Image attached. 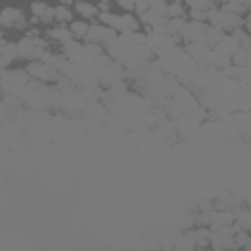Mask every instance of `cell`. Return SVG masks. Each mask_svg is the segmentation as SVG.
Returning <instances> with one entry per match:
<instances>
[{
  "label": "cell",
  "mask_w": 251,
  "mask_h": 251,
  "mask_svg": "<svg viewBox=\"0 0 251 251\" xmlns=\"http://www.w3.org/2000/svg\"><path fill=\"white\" fill-rule=\"evenodd\" d=\"M31 27L24 0H0V33L18 37Z\"/></svg>",
  "instance_id": "6da1fadb"
},
{
  "label": "cell",
  "mask_w": 251,
  "mask_h": 251,
  "mask_svg": "<svg viewBox=\"0 0 251 251\" xmlns=\"http://www.w3.org/2000/svg\"><path fill=\"white\" fill-rule=\"evenodd\" d=\"M98 22L112 27L118 35H131L135 31H141L139 18L133 12H127V10L114 8V10H108V12H100Z\"/></svg>",
  "instance_id": "7a4b0ae2"
},
{
  "label": "cell",
  "mask_w": 251,
  "mask_h": 251,
  "mask_svg": "<svg viewBox=\"0 0 251 251\" xmlns=\"http://www.w3.org/2000/svg\"><path fill=\"white\" fill-rule=\"evenodd\" d=\"M22 69L25 71L31 82H37L43 86H55L57 80L61 78V69L45 59H33V61L22 63Z\"/></svg>",
  "instance_id": "3957f363"
},
{
  "label": "cell",
  "mask_w": 251,
  "mask_h": 251,
  "mask_svg": "<svg viewBox=\"0 0 251 251\" xmlns=\"http://www.w3.org/2000/svg\"><path fill=\"white\" fill-rule=\"evenodd\" d=\"M27 16L31 25L35 27H49L55 24V2L51 0H25Z\"/></svg>",
  "instance_id": "277c9868"
},
{
  "label": "cell",
  "mask_w": 251,
  "mask_h": 251,
  "mask_svg": "<svg viewBox=\"0 0 251 251\" xmlns=\"http://www.w3.org/2000/svg\"><path fill=\"white\" fill-rule=\"evenodd\" d=\"M118 37V33L112 29V27H108L106 24H102V22H92L90 24V27H88V35H86V43H94V45H100V47H108L114 39Z\"/></svg>",
  "instance_id": "5b68a950"
},
{
  "label": "cell",
  "mask_w": 251,
  "mask_h": 251,
  "mask_svg": "<svg viewBox=\"0 0 251 251\" xmlns=\"http://www.w3.org/2000/svg\"><path fill=\"white\" fill-rule=\"evenodd\" d=\"M73 12H75V18H80V20H86V22H96L98 16H100L96 0H75L73 2Z\"/></svg>",
  "instance_id": "8992f818"
},
{
  "label": "cell",
  "mask_w": 251,
  "mask_h": 251,
  "mask_svg": "<svg viewBox=\"0 0 251 251\" xmlns=\"http://www.w3.org/2000/svg\"><path fill=\"white\" fill-rule=\"evenodd\" d=\"M90 24L92 22H86V20H80V18H73L69 24H67V29H69V33H71V37L75 39V41H84L86 39V35H88V27H90Z\"/></svg>",
  "instance_id": "52a82bcc"
},
{
  "label": "cell",
  "mask_w": 251,
  "mask_h": 251,
  "mask_svg": "<svg viewBox=\"0 0 251 251\" xmlns=\"http://www.w3.org/2000/svg\"><path fill=\"white\" fill-rule=\"evenodd\" d=\"M75 18V12H73V6L69 4H59L55 2V24H61V25H67L71 20Z\"/></svg>",
  "instance_id": "ba28073f"
},
{
  "label": "cell",
  "mask_w": 251,
  "mask_h": 251,
  "mask_svg": "<svg viewBox=\"0 0 251 251\" xmlns=\"http://www.w3.org/2000/svg\"><path fill=\"white\" fill-rule=\"evenodd\" d=\"M167 18H186V6L182 0H169L167 2V10H165Z\"/></svg>",
  "instance_id": "9c48e42d"
},
{
  "label": "cell",
  "mask_w": 251,
  "mask_h": 251,
  "mask_svg": "<svg viewBox=\"0 0 251 251\" xmlns=\"http://www.w3.org/2000/svg\"><path fill=\"white\" fill-rule=\"evenodd\" d=\"M116 2V8L118 10H127V12H133L135 6L141 2V0H114Z\"/></svg>",
  "instance_id": "30bf717a"
},
{
  "label": "cell",
  "mask_w": 251,
  "mask_h": 251,
  "mask_svg": "<svg viewBox=\"0 0 251 251\" xmlns=\"http://www.w3.org/2000/svg\"><path fill=\"white\" fill-rule=\"evenodd\" d=\"M98 4V10L100 12H108V10H114L116 8V2L114 0H96Z\"/></svg>",
  "instance_id": "8fae6325"
},
{
  "label": "cell",
  "mask_w": 251,
  "mask_h": 251,
  "mask_svg": "<svg viewBox=\"0 0 251 251\" xmlns=\"http://www.w3.org/2000/svg\"><path fill=\"white\" fill-rule=\"evenodd\" d=\"M10 65H12V63H10V61H8V59H6L4 55H0V73H2L4 69H8Z\"/></svg>",
  "instance_id": "7c38bea8"
},
{
  "label": "cell",
  "mask_w": 251,
  "mask_h": 251,
  "mask_svg": "<svg viewBox=\"0 0 251 251\" xmlns=\"http://www.w3.org/2000/svg\"><path fill=\"white\" fill-rule=\"evenodd\" d=\"M51 2H57V0H51Z\"/></svg>",
  "instance_id": "4fadbf2b"
}]
</instances>
